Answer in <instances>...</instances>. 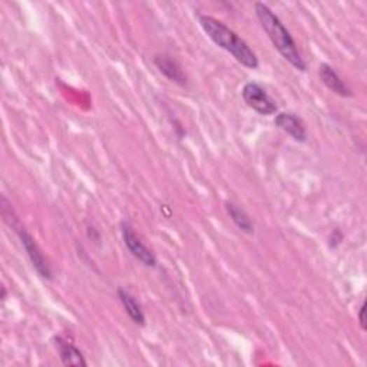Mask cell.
Here are the masks:
<instances>
[{
  "label": "cell",
  "mask_w": 367,
  "mask_h": 367,
  "mask_svg": "<svg viewBox=\"0 0 367 367\" xmlns=\"http://www.w3.org/2000/svg\"><path fill=\"white\" fill-rule=\"evenodd\" d=\"M200 25L207 36L214 43L231 53L237 62H240L242 67L249 69L258 68V57L253 52V49L247 45L246 41L241 39L234 30L227 27L223 22L217 20L216 18L201 15Z\"/></svg>",
  "instance_id": "cell-1"
},
{
  "label": "cell",
  "mask_w": 367,
  "mask_h": 367,
  "mask_svg": "<svg viewBox=\"0 0 367 367\" xmlns=\"http://www.w3.org/2000/svg\"><path fill=\"white\" fill-rule=\"evenodd\" d=\"M254 8L263 29L265 30V34L268 35L275 49H277L287 62H290L296 69L303 72L307 69V64H305V60L298 52L293 36L290 35L283 22L275 16V13L267 5L261 2H257Z\"/></svg>",
  "instance_id": "cell-2"
},
{
  "label": "cell",
  "mask_w": 367,
  "mask_h": 367,
  "mask_svg": "<svg viewBox=\"0 0 367 367\" xmlns=\"http://www.w3.org/2000/svg\"><path fill=\"white\" fill-rule=\"evenodd\" d=\"M242 98L246 104L261 115H272L277 112L275 101L267 94V90L257 82H249L242 88Z\"/></svg>",
  "instance_id": "cell-3"
},
{
  "label": "cell",
  "mask_w": 367,
  "mask_h": 367,
  "mask_svg": "<svg viewBox=\"0 0 367 367\" xmlns=\"http://www.w3.org/2000/svg\"><path fill=\"white\" fill-rule=\"evenodd\" d=\"M13 226V228H16V233L22 241V246L23 249L26 250L27 253V257L30 258V261H32L35 270L39 272L41 277L43 279H48V280H52V271H50V267L46 261V258L43 257L42 251L39 250L38 244L35 242V240L32 238V235H30L26 228L18 226V223H11Z\"/></svg>",
  "instance_id": "cell-4"
},
{
  "label": "cell",
  "mask_w": 367,
  "mask_h": 367,
  "mask_svg": "<svg viewBox=\"0 0 367 367\" xmlns=\"http://www.w3.org/2000/svg\"><path fill=\"white\" fill-rule=\"evenodd\" d=\"M122 237H124L125 246L128 250L132 253L135 258H138L144 265L146 267H155L157 265V258L145 244L137 237L134 230L131 228L130 224L122 223Z\"/></svg>",
  "instance_id": "cell-5"
},
{
  "label": "cell",
  "mask_w": 367,
  "mask_h": 367,
  "mask_svg": "<svg viewBox=\"0 0 367 367\" xmlns=\"http://www.w3.org/2000/svg\"><path fill=\"white\" fill-rule=\"evenodd\" d=\"M275 127H279L282 131L289 134L293 139L298 142L307 141V131L303 124V120L291 112H282L274 119Z\"/></svg>",
  "instance_id": "cell-6"
},
{
  "label": "cell",
  "mask_w": 367,
  "mask_h": 367,
  "mask_svg": "<svg viewBox=\"0 0 367 367\" xmlns=\"http://www.w3.org/2000/svg\"><path fill=\"white\" fill-rule=\"evenodd\" d=\"M319 75H320V79L323 81V83L331 92H334L335 95L343 97V98H349V97L353 95L350 88L346 85V82L339 76V74L335 72L330 65L321 64L320 68H319Z\"/></svg>",
  "instance_id": "cell-7"
},
{
  "label": "cell",
  "mask_w": 367,
  "mask_h": 367,
  "mask_svg": "<svg viewBox=\"0 0 367 367\" xmlns=\"http://www.w3.org/2000/svg\"><path fill=\"white\" fill-rule=\"evenodd\" d=\"M154 62H155V67L160 69V72H162L169 81H172V82H175L181 86L187 83V76L184 75L181 67L169 56L158 55V56H155Z\"/></svg>",
  "instance_id": "cell-8"
},
{
  "label": "cell",
  "mask_w": 367,
  "mask_h": 367,
  "mask_svg": "<svg viewBox=\"0 0 367 367\" xmlns=\"http://www.w3.org/2000/svg\"><path fill=\"white\" fill-rule=\"evenodd\" d=\"M118 296H119L120 303L124 304L127 313L132 319V321L135 324L144 326L145 324V314H144V310L141 307V304L138 303V300L125 289H119L118 290Z\"/></svg>",
  "instance_id": "cell-9"
},
{
  "label": "cell",
  "mask_w": 367,
  "mask_h": 367,
  "mask_svg": "<svg viewBox=\"0 0 367 367\" xmlns=\"http://www.w3.org/2000/svg\"><path fill=\"white\" fill-rule=\"evenodd\" d=\"M57 346H59L60 359H62V363L65 366H76V367L86 366V360L83 359V354L76 346H74L72 343H69L62 338L57 339Z\"/></svg>",
  "instance_id": "cell-10"
},
{
  "label": "cell",
  "mask_w": 367,
  "mask_h": 367,
  "mask_svg": "<svg viewBox=\"0 0 367 367\" xmlns=\"http://www.w3.org/2000/svg\"><path fill=\"white\" fill-rule=\"evenodd\" d=\"M227 207V211L230 214L231 220L234 221V224L244 233L247 234H253L254 233V226H253V221L251 219L247 216V212L244 211L242 208H240L238 205L233 204V202H227L226 204Z\"/></svg>",
  "instance_id": "cell-11"
},
{
  "label": "cell",
  "mask_w": 367,
  "mask_h": 367,
  "mask_svg": "<svg viewBox=\"0 0 367 367\" xmlns=\"http://www.w3.org/2000/svg\"><path fill=\"white\" fill-rule=\"evenodd\" d=\"M364 312H366V304L363 303L361 307L359 310V321H360V326L363 330H366V320H364Z\"/></svg>",
  "instance_id": "cell-12"
}]
</instances>
